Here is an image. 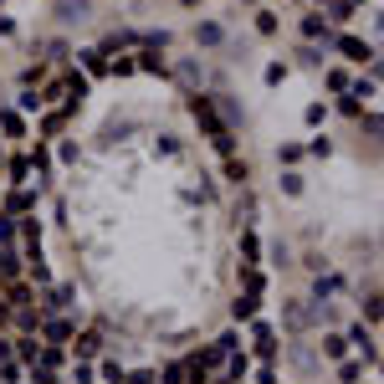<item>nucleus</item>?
Segmentation results:
<instances>
[{"label":"nucleus","instance_id":"1","mask_svg":"<svg viewBox=\"0 0 384 384\" xmlns=\"http://www.w3.org/2000/svg\"><path fill=\"white\" fill-rule=\"evenodd\" d=\"M338 46H343V57H349V62H374V51H369L364 42H354V36H343Z\"/></svg>","mask_w":384,"mask_h":384},{"label":"nucleus","instance_id":"2","mask_svg":"<svg viewBox=\"0 0 384 384\" xmlns=\"http://www.w3.org/2000/svg\"><path fill=\"white\" fill-rule=\"evenodd\" d=\"M256 354H261V359H272V354H277V338H272V328H267V323L256 328Z\"/></svg>","mask_w":384,"mask_h":384},{"label":"nucleus","instance_id":"3","mask_svg":"<svg viewBox=\"0 0 384 384\" xmlns=\"http://www.w3.org/2000/svg\"><path fill=\"white\" fill-rule=\"evenodd\" d=\"M343 349H349V338H338V333L323 338V354H328V359H343Z\"/></svg>","mask_w":384,"mask_h":384},{"label":"nucleus","instance_id":"4","mask_svg":"<svg viewBox=\"0 0 384 384\" xmlns=\"http://www.w3.org/2000/svg\"><path fill=\"white\" fill-rule=\"evenodd\" d=\"M98 349H103L98 333H82V338H77V354H82V359H87V354H98Z\"/></svg>","mask_w":384,"mask_h":384},{"label":"nucleus","instance_id":"5","mask_svg":"<svg viewBox=\"0 0 384 384\" xmlns=\"http://www.w3.org/2000/svg\"><path fill=\"white\" fill-rule=\"evenodd\" d=\"M10 277H16V256H10V251H0V282H10Z\"/></svg>","mask_w":384,"mask_h":384},{"label":"nucleus","instance_id":"6","mask_svg":"<svg viewBox=\"0 0 384 384\" xmlns=\"http://www.w3.org/2000/svg\"><path fill=\"white\" fill-rule=\"evenodd\" d=\"M236 317H256V293H251V297H241V302H236Z\"/></svg>","mask_w":384,"mask_h":384},{"label":"nucleus","instance_id":"7","mask_svg":"<svg viewBox=\"0 0 384 384\" xmlns=\"http://www.w3.org/2000/svg\"><path fill=\"white\" fill-rule=\"evenodd\" d=\"M21 343V359H36V354H42V343H36V338H16Z\"/></svg>","mask_w":384,"mask_h":384},{"label":"nucleus","instance_id":"8","mask_svg":"<svg viewBox=\"0 0 384 384\" xmlns=\"http://www.w3.org/2000/svg\"><path fill=\"white\" fill-rule=\"evenodd\" d=\"M46 338H72V323H46Z\"/></svg>","mask_w":384,"mask_h":384},{"label":"nucleus","instance_id":"9","mask_svg":"<svg viewBox=\"0 0 384 384\" xmlns=\"http://www.w3.org/2000/svg\"><path fill=\"white\" fill-rule=\"evenodd\" d=\"M72 384H92V369H87V364H77V369H72Z\"/></svg>","mask_w":384,"mask_h":384},{"label":"nucleus","instance_id":"10","mask_svg":"<svg viewBox=\"0 0 384 384\" xmlns=\"http://www.w3.org/2000/svg\"><path fill=\"white\" fill-rule=\"evenodd\" d=\"M10 241V220H0V246H6Z\"/></svg>","mask_w":384,"mask_h":384},{"label":"nucleus","instance_id":"11","mask_svg":"<svg viewBox=\"0 0 384 384\" xmlns=\"http://www.w3.org/2000/svg\"><path fill=\"white\" fill-rule=\"evenodd\" d=\"M128 384H154V374H134V379H128Z\"/></svg>","mask_w":384,"mask_h":384}]
</instances>
